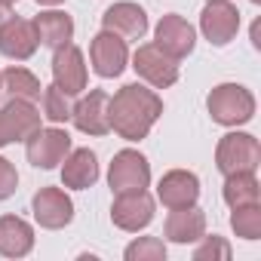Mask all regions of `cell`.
Returning <instances> with one entry per match:
<instances>
[{
  "instance_id": "18",
  "label": "cell",
  "mask_w": 261,
  "mask_h": 261,
  "mask_svg": "<svg viewBox=\"0 0 261 261\" xmlns=\"http://www.w3.org/2000/svg\"><path fill=\"white\" fill-rule=\"evenodd\" d=\"M62 185L74 191H86L98 181V157L89 148H77L62 160Z\"/></svg>"
},
{
  "instance_id": "30",
  "label": "cell",
  "mask_w": 261,
  "mask_h": 261,
  "mask_svg": "<svg viewBox=\"0 0 261 261\" xmlns=\"http://www.w3.org/2000/svg\"><path fill=\"white\" fill-rule=\"evenodd\" d=\"M7 19H10V4H4V0H0V28H4Z\"/></svg>"
},
{
  "instance_id": "24",
  "label": "cell",
  "mask_w": 261,
  "mask_h": 261,
  "mask_svg": "<svg viewBox=\"0 0 261 261\" xmlns=\"http://www.w3.org/2000/svg\"><path fill=\"white\" fill-rule=\"evenodd\" d=\"M230 227H233V233L243 237V240H258V237H261V206L252 203V206H240V209H233V215H230Z\"/></svg>"
},
{
  "instance_id": "5",
  "label": "cell",
  "mask_w": 261,
  "mask_h": 261,
  "mask_svg": "<svg viewBox=\"0 0 261 261\" xmlns=\"http://www.w3.org/2000/svg\"><path fill=\"white\" fill-rule=\"evenodd\" d=\"M25 154L28 163L37 169H56L68 154H71V136L65 129H34V133L25 139Z\"/></svg>"
},
{
  "instance_id": "2",
  "label": "cell",
  "mask_w": 261,
  "mask_h": 261,
  "mask_svg": "<svg viewBox=\"0 0 261 261\" xmlns=\"http://www.w3.org/2000/svg\"><path fill=\"white\" fill-rule=\"evenodd\" d=\"M206 108L218 126H243L255 117V95L240 83H221L209 92Z\"/></svg>"
},
{
  "instance_id": "16",
  "label": "cell",
  "mask_w": 261,
  "mask_h": 261,
  "mask_svg": "<svg viewBox=\"0 0 261 261\" xmlns=\"http://www.w3.org/2000/svg\"><path fill=\"white\" fill-rule=\"evenodd\" d=\"M157 197L166 209H185V206H197L200 200V178L188 169H172L160 178L157 185Z\"/></svg>"
},
{
  "instance_id": "15",
  "label": "cell",
  "mask_w": 261,
  "mask_h": 261,
  "mask_svg": "<svg viewBox=\"0 0 261 261\" xmlns=\"http://www.w3.org/2000/svg\"><path fill=\"white\" fill-rule=\"evenodd\" d=\"M40 40H37V28L34 22L28 19H16L10 16L4 22V28H0V53H4L7 59H16V62H25L37 53Z\"/></svg>"
},
{
  "instance_id": "23",
  "label": "cell",
  "mask_w": 261,
  "mask_h": 261,
  "mask_svg": "<svg viewBox=\"0 0 261 261\" xmlns=\"http://www.w3.org/2000/svg\"><path fill=\"white\" fill-rule=\"evenodd\" d=\"M4 89L10 92V98H25V101H40V95H43L40 80L28 68H19V65L4 71Z\"/></svg>"
},
{
  "instance_id": "28",
  "label": "cell",
  "mask_w": 261,
  "mask_h": 261,
  "mask_svg": "<svg viewBox=\"0 0 261 261\" xmlns=\"http://www.w3.org/2000/svg\"><path fill=\"white\" fill-rule=\"evenodd\" d=\"M16 188H19V172H16V166H13L7 157H0V203L10 200V197L16 194Z\"/></svg>"
},
{
  "instance_id": "26",
  "label": "cell",
  "mask_w": 261,
  "mask_h": 261,
  "mask_svg": "<svg viewBox=\"0 0 261 261\" xmlns=\"http://www.w3.org/2000/svg\"><path fill=\"white\" fill-rule=\"evenodd\" d=\"M126 261H166V246L157 237H139L126 246Z\"/></svg>"
},
{
  "instance_id": "11",
  "label": "cell",
  "mask_w": 261,
  "mask_h": 261,
  "mask_svg": "<svg viewBox=\"0 0 261 261\" xmlns=\"http://www.w3.org/2000/svg\"><path fill=\"white\" fill-rule=\"evenodd\" d=\"M53 53H56V56H53V80H56V86H59L65 95H80V92L86 89V80H89L80 46L65 43V46H59V49H53Z\"/></svg>"
},
{
  "instance_id": "31",
  "label": "cell",
  "mask_w": 261,
  "mask_h": 261,
  "mask_svg": "<svg viewBox=\"0 0 261 261\" xmlns=\"http://www.w3.org/2000/svg\"><path fill=\"white\" fill-rule=\"evenodd\" d=\"M40 7H56V4H65V0H37Z\"/></svg>"
},
{
  "instance_id": "32",
  "label": "cell",
  "mask_w": 261,
  "mask_h": 261,
  "mask_svg": "<svg viewBox=\"0 0 261 261\" xmlns=\"http://www.w3.org/2000/svg\"><path fill=\"white\" fill-rule=\"evenodd\" d=\"M0 92H4V71H0Z\"/></svg>"
},
{
  "instance_id": "29",
  "label": "cell",
  "mask_w": 261,
  "mask_h": 261,
  "mask_svg": "<svg viewBox=\"0 0 261 261\" xmlns=\"http://www.w3.org/2000/svg\"><path fill=\"white\" fill-rule=\"evenodd\" d=\"M252 46L261 49V19H255V25H252Z\"/></svg>"
},
{
  "instance_id": "1",
  "label": "cell",
  "mask_w": 261,
  "mask_h": 261,
  "mask_svg": "<svg viewBox=\"0 0 261 261\" xmlns=\"http://www.w3.org/2000/svg\"><path fill=\"white\" fill-rule=\"evenodd\" d=\"M160 114H163V98L142 83H126L108 98V123L126 142L148 139Z\"/></svg>"
},
{
  "instance_id": "20",
  "label": "cell",
  "mask_w": 261,
  "mask_h": 261,
  "mask_svg": "<svg viewBox=\"0 0 261 261\" xmlns=\"http://www.w3.org/2000/svg\"><path fill=\"white\" fill-rule=\"evenodd\" d=\"M166 240L169 243H178V246H188V243H197L203 233H206V215L203 209L197 206H185V209H172V215L166 218Z\"/></svg>"
},
{
  "instance_id": "13",
  "label": "cell",
  "mask_w": 261,
  "mask_h": 261,
  "mask_svg": "<svg viewBox=\"0 0 261 261\" xmlns=\"http://www.w3.org/2000/svg\"><path fill=\"white\" fill-rule=\"evenodd\" d=\"M154 40H157V46H160L166 56H172V59L178 62V59H185V56L194 53V46H197V31H194V25H191L188 19L169 13V16H163V19L157 22Z\"/></svg>"
},
{
  "instance_id": "7",
  "label": "cell",
  "mask_w": 261,
  "mask_h": 261,
  "mask_svg": "<svg viewBox=\"0 0 261 261\" xmlns=\"http://www.w3.org/2000/svg\"><path fill=\"white\" fill-rule=\"evenodd\" d=\"M133 68L154 89H169L178 80V62L172 56H166L157 43H142L133 56Z\"/></svg>"
},
{
  "instance_id": "17",
  "label": "cell",
  "mask_w": 261,
  "mask_h": 261,
  "mask_svg": "<svg viewBox=\"0 0 261 261\" xmlns=\"http://www.w3.org/2000/svg\"><path fill=\"white\" fill-rule=\"evenodd\" d=\"M108 92L105 89H92L89 95H83L74 108H71V120L80 133L86 136H105L111 133V123H108Z\"/></svg>"
},
{
  "instance_id": "25",
  "label": "cell",
  "mask_w": 261,
  "mask_h": 261,
  "mask_svg": "<svg viewBox=\"0 0 261 261\" xmlns=\"http://www.w3.org/2000/svg\"><path fill=\"white\" fill-rule=\"evenodd\" d=\"M43 117L49 120V123H68L71 120V105H68V98L71 95H65L56 83L53 86H43Z\"/></svg>"
},
{
  "instance_id": "8",
  "label": "cell",
  "mask_w": 261,
  "mask_h": 261,
  "mask_svg": "<svg viewBox=\"0 0 261 261\" xmlns=\"http://www.w3.org/2000/svg\"><path fill=\"white\" fill-rule=\"evenodd\" d=\"M200 31L212 46H227L240 31V10L230 0H206L200 13Z\"/></svg>"
},
{
  "instance_id": "9",
  "label": "cell",
  "mask_w": 261,
  "mask_h": 261,
  "mask_svg": "<svg viewBox=\"0 0 261 261\" xmlns=\"http://www.w3.org/2000/svg\"><path fill=\"white\" fill-rule=\"evenodd\" d=\"M111 221L126 230V233H139L154 221V197L148 191H129V194H117L114 206H111Z\"/></svg>"
},
{
  "instance_id": "12",
  "label": "cell",
  "mask_w": 261,
  "mask_h": 261,
  "mask_svg": "<svg viewBox=\"0 0 261 261\" xmlns=\"http://www.w3.org/2000/svg\"><path fill=\"white\" fill-rule=\"evenodd\" d=\"M31 212L46 230H62L74 221V203L62 188H40L31 200Z\"/></svg>"
},
{
  "instance_id": "3",
  "label": "cell",
  "mask_w": 261,
  "mask_h": 261,
  "mask_svg": "<svg viewBox=\"0 0 261 261\" xmlns=\"http://www.w3.org/2000/svg\"><path fill=\"white\" fill-rule=\"evenodd\" d=\"M215 166L221 175L255 172L261 166V145L249 133H227L215 148Z\"/></svg>"
},
{
  "instance_id": "4",
  "label": "cell",
  "mask_w": 261,
  "mask_h": 261,
  "mask_svg": "<svg viewBox=\"0 0 261 261\" xmlns=\"http://www.w3.org/2000/svg\"><path fill=\"white\" fill-rule=\"evenodd\" d=\"M108 185L114 194H129V191H145L151 185V163L145 154L126 148L117 151L108 169Z\"/></svg>"
},
{
  "instance_id": "21",
  "label": "cell",
  "mask_w": 261,
  "mask_h": 261,
  "mask_svg": "<svg viewBox=\"0 0 261 261\" xmlns=\"http://www.w3.org/2000/svg\"><path fill=\"white\" fill-rule=\"evenodd\" d=\"M34 28H37V40L49 49H59V46L71 43V37H74V19L68 13H59V10L40 13L34 19Z\"/></svg>"
},
{
  "instance_id": "34",
  "label": "cell",
  "mask_w": 261,
  "mask_h": 261,
  "mask_svg": "<svg viewBox=\"0 0 261 261\" xmlns=\"http://www.w3.org/2000/svg\"><path fill=\"white\" fill-rule=\"evenodd\" d=\"M252 4H261V0H252Z\"/></svg>"
},
{
  "instance_id": "27",
  "label": "cell",
  "mask_w": 261,
  "mask_h": 261,
  "mask_svg": "<svg viewBox=\"0 0 261 261\" xmlns=\"http://www.w3.org/2000/svg\"><path fill=\"white\" fill-rule=\"evenodd\" d=\"M203 243L194 249V261H227L230 255H233V249H230V243L224 240V237H200Z\"/></svg>"
},
{
  "instance_id": "6",
  "label": "cell",
  "mask_w": 261,
  "mask_h": 261,
  "mask_svg": "<svg viewBox=\"0 0 261 261\" xmlns=\"http://www.w3.org/2000/svg\"><path fill=\"white\" fill-rule=\"evenodd\" d=\"M40 111L34 108V101L25 98H10L0 108V148H7L13 142H25L34 129H40Z\"/></svg>"
},
{
  "instance_id": "19",
  "label": "cell",
  "mask_w": 261,
  "mask_h": 261,
  "mask_svg": "<svg viewBox=\"0 0 261 261\" xmlns=\"http://www.w3.org/2000/svg\"><path fill=\"white\" fill-rule=\"evenodd\" d=\"M34 249V230L19 215H0V255L25 258Z\"/></svg>"
},
{
  "instance_id": "10",
  "label": "cell",
  "mask_w": 261,
  "mask_h": 261,
  "mask_svg": "<svg viewBox=\"0 0 261 261\" xmlns=\"http://www.w3.org/2000/svg\"><path fill=\"white\" fill-rule=\"evenodd\" d=\"M89 59H92V71L98 77H120L126 62H129V49L126 40L114 31H98L89 43Z\"/></svg>"
},
{
  "instance_id": "22",
  "label": "cell",
  "mask_w": 261,
  "mask_h": 261,
  "mask_svg": "<svg viewBox=\"0 0 261 261\" xmlns=\"http://www.w3.org/2000/svg\"><path fill=\"white\" fill-rule=\"evenodd\" d=\"M224 203L230 209H240V206H252L261 200V188H258V178L255 172H237V175H224V191H221Z\"/></svg>"
},
{
  "instance_id": "14",
  "label": "cell",
  "mask_w": 261,
  "mask_h": 261,
  "mask_svg": "<svg viewBox=\"0 0 261 261\" xmlns=\"http://www.w3.org/2000/svg\"><path fill=\"white\" fill-rule=\"evenodd\" d=\"M101 25L105 31L120 34L123 40H142L148 34V13L139 4H133V0H120V4L105 10Z\"/></svg>"
},
{
  "instance_id": "33",
  "label": "cell",
  "mask_w": 261,
  "mask_h": 261,
  "mask_svg": "<svg viewBox=\"0 0 261 261\" xmlns=\"http://www.w3.org/2000/svg\"><path fill=\"white\" fill-rule=\"evenodd\" d=\"M4 4H10V7H13V4H19V0H4Z\"/></svg>"
}]
</instances>
